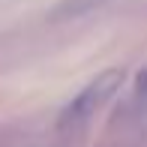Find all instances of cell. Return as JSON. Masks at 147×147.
<instances>
[{
	"mask_svg": "<svg viewBox=\"0 0 147 147\" xmlns=\"http://www.w3.org/2000/svg\"><path fill=\"white\" fill-rule=\"evenodd\" d=\"M120 81H123V72L120 69H105L102 75H96L87 87L66 105V111L60 114V126H75L81 120H87L93 111H99L120 90Z\"/></svg>",
	"mask_w": 147,
	"mask_h": 147,
	"instance_id": "cell-1",
	"label": "cell"
}]
</instances>
